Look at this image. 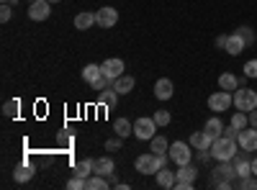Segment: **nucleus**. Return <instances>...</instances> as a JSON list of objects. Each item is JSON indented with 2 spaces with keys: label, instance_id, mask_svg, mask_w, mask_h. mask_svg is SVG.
Masks as SVG:
<instances>
[{
  "label": "nucleus",
  "instance_id": "obj_1",
  "mask_svg": "<svg viewBox=\"0 0 257 190\" xmlns=\"http://www.w3.org/2000/svg\"><path fill=\"white\" fill-rule=\"evenodd\" d=\"M239 152V144H237V139H229V136H216L213 139V144H211V157L216 159V162H229V159H234V154Z\"/></svg>",
  "mask_w": 257,
  "mask_h": 190
},
{
  "label": "nucleus",
  "instance_id": "obj_2",
  "mask_svg": "<svg viewBox=\"0 0 257 190\" xmlns=\"http://www.w3.org/2000/svg\"><path fill=\"white\" fill-rule=\"evenodd\" d=\"M167 162H170V154H155V152H149V154L137 157L134 167H137L139 175H157Z\"/></svg>",
  "mask_w": 257,
  "mask_h": 190
},
{
  "label": "nucleus",
  "instance_id": "obj_3",
  "mask_svg": "<svg viewBox=\"0 0 257 190\" xmlns=\"http://www.w3.org/2000/svg\"><path fill=\"white\" fill-rule=\"evenodd\" d=\"M231 95H234V108H237V111L249 113V111L257 108V90H252V88H237Z\"/></svg>",
  "mask_w": 257,
  "mask_h": 190
},
{
  "label": "nucleus",
  "instance_id": "obj_4",
  "mask_svg": "<svg viewBox=\"0 0 257 190\" xmlns=\"http://www.w3.org/2000/svg\"><path fill=\"white\" fill-rule=\"evenodd\" d=\"M167 152H170V159H173L178 167H180V164H190V159H193V146H190V141H173Z\"/></svg>",
  "mask_w": 257,
  "mask_h": 190
},
{
  "label": "nucleus",
  "instance_id": "obj_5",
  "mask_svg": "<svg viewBox=\"0 0 257 190\" xmlns=\"http://www.w3.org/2000/svg\"><path fill=\"white\" fill-rule=\"evenodd\" d=\"M178 180H175V190H190L196 185V177H198V170L193 164H180V170L175 172Z\"/></svg>",
  "mask_w": 257,
  "mask_h": 190
},
{
  "label": "nucleus",
  "instance_id": "obj_6",
  "mask_svg": "<svg viewBox=\"0 0 257 190\" xmlns=\"http://www.w3.org/2000/svg\"><path fill=\"white\" fill-rule=\"evenodd\" d=\"M234 105V95L229 93V90H219V93H213V95H208V108L213 111V113H224V111H229Z\"/></svg>",
  "mask_w": 257,
  "mask_h": 190
},
{
  "label": "nucleus",
  "instance_id": "obj_7",
  "mask_svg": "<svg viewBox=\"0 0 257 190\" xmlns=\"http://www.w3.org/2000/svg\"><path fill=\"white\" fill-rule=\"evenodd\" d=\"M157 134V123H155V118H137L134 121V136L137 139H144V141H149Z\"/></svg>",
  "mask_w": 257,
  "mask_h": 190
},
{
  "label": "nucleus",
  "instance_id": "obj_8",
  "mask_svg": "<svg viewBox=\"0 0 257 190\" xmlns=\"http://www.w3.org/2000/svg\"><path fill=\"white\" fill-rule=\"evenodd\" d=\"M237 144L242 146V152H257V129L254 126H247V129L239 131Z\"/></svg>",
  "mask_w": 257,
  "mask_h": 190
},
{
  "label": "nucleus",
  "instance_id": "obj_9",
  "mask_svg": "<svg viewBox=\"0 0 257 190\" xmlns=\"http://www.w3.org/2000/svg\"><path fill=\"white\" fill-rule=\"evenodd\" d=\"M95 18H98V26L100 29H113L118 24V11L111 8V6H103V8H98Z\"/></svg>",
  "mask_w": 257,
  "mask_h": 190
},
{
  "label": "nucleus",
  "instance_id": "obj_10",
  "mask_svg": "<svg viewBox=\"0 0 257 190\" xmlns=\"http://www.w3.org/2000/svg\"><path fill=\"white\" fill-rule=\"evenodd\" d=\"M52 16V3L49 0H34L29 6V18L31 21H47Z\"/></svg>",
  "mask_w": 257,
  "mask_h": 190
},
{
  "label": "nucleus",
  "instance_id": "obj_11",
  "mask_svg": "<svg viewBox=\"0 0 257 190\" xmlns=\"http://www.w3.org/2000/svg\"><path fill=\"white\" fill-rule=\"evenodd\" d=\"M234 177H237V170H234V162L229 159V162H219V167L211 175V182L216 185L219 180H234Z\"/></svg>",
  "mask_w": 257,
  "mask_h": 190
},
{
  "label": "nucleus",
  "instance_id": "obj_12",
  "mask_svg": "<svg viewBox=\"0 0 257 190\" xmlns=\"http://www.w3.org/2000/svg\"><path fill=\"white\" fill-rule=\"evenodd\" d=\"M100 70H103V75L108 77V80H116V77L123 75V59H118V57L105 59L103 65H100Z\"/></svg>",
  "mask_w": 257,
  "mask_h": 190
},
{
  "label": "nucleus",
  "instance_id": "obj_13",
  "mask_svg": "<svg viewBox=\"0 0 257 190\" xmlns=\"http://www.w3.org/2000/svg\"><path fill=\"white\" fill-rule=\"evenodd\" d=\"M224 49H226V54H231V57H239V54L247 49V41H244L237 31H234V34L226 36V47H224Z\"/></svg>",
  "mask_w": 257,
  "mask_h": 190
},
{
  "label": "nucleus",
  "instance_id": "obj_14",
  "mask_svg": "<svg viewBox=\"0 0 257 190\" xmlns=\"http://www.w3.org/2000/svg\"><path fill=\"white\" fill-rule=\"evenodd\" d=\"M173 93H175L173 80L160 77V80L155 82V98H157V100H170V98H173Z\"/></svg>",
  "mask_w": 257,
  "mask_h": 190
},
{
  "label": "nucleus",
  "instance_id": "obj_15",
  "mask_svg": "<svg viewBox=\"0 0 257 190\" xmlns=\"http://www.w3.org/2000/svg\"><path fill=\"white\" fill-rule=\"evenodd\" d=\"M231 162H234V170H237V177H239V180L252 175V159H249V157H244V154L237 152Z\"/></svg>",
  "mask_w": 257,
  "mask_h": 190
},
{
  "label": "nucleus",
  "instance_id": "obj_16",
  "mask_svg": "<svg viewBox=\"0 0 257 190\" xmlns=\"http://www.w3.org/2000/svg\"><path fill=\"white\" fill-rule=\"evenodd\" d=\"M211 144H213V136H208L206 131H193V134H190V146H193L196 152L211 149Z\"/></svg>",
  "mask_w": 257,
  "mask_h": 190
},
{
  "label": "nucleus",
  "instance_id": "obj_17",
  "mask_svg": "<svg viewBox=\"0 0 257 190\" xmlns=\"http://www.w3.org/2000/svg\"><path fill=\"white\" fill-rule=\"evenodd\" d=\"M95 24H98L95 13L85 11V13H77V16H75V29H77V31H88V29H93Z\"/></svg>",
  "mask_w": 257,
  "mask_h": 190
},
{
  "label": "nucleus",
  "instance_id": "obj_18",
  "mask_svg": "<svg viewBox=\"0 0 257 190\" xmlns=\"http://www.w3.org/2000/svg\"><path fill=\"white\" fill-rule=\"evenodd\" d=\"M113 90H116L118 95L132 93V90H134V77H132V75H121V77H116V80H113Z\"/></svg>",
  "mask_w": 257,
  "mask_h": 190
},
{
  "label": "nucleus",
  "instance_id": "obj_19",
  "mask_svg": "<svg viewBox=\"0 0 257 190\" xmlns=\"http://www.w3.org/2000/svg\"><path fill=\"white\" fill-rule=\"evenodd\" d=\"M203 131H206L208 136H213V139L221 136V134H224V123H221V118H219V116H211V118L203 123Z\"/></svg>",
  "mask_w": 257,
  "mask_h": 190
},
{
  "label": "nucleus",
  "instance_id": "obj_20",
  "mask_svg": "<svg viewBox=\"0 0 257 190\" xmlns=\"http://www.w3.org/2000/svg\"><path fill=\"white\" fill-rule=\"evenodd\" d=\"M108 187H111V182L98 172H93L88 180H85V190H108Z\"/></svg>",
  "mask_w": 257,
  "mask_h": 190
},
{
  "label": "nucleus",
  "instance_id": "obj_21",
  "mask_svg": "<svg viewBox=\"0 0 257 190\" xmlns=\"http://www.w3.org/2000/svg\"><path fill=\"white\" fill-rule=\"evenodd\" d=\"M113 170H116L113 157H100V159H95V172H98V175L108 177V175H113Z\"/></svg>",
  "mask_w": 257,
  "mask_h": 190
},
{
  "label": "nucleus",
  "instance_id": "obj_22",
  "mask_svg": "<svg viewBox=\"0 0 257 190\" xmlns=\"http://www.w3.org/2000/svg\"><path fill=\"white\" fill-rule=\"evenodd\" d=\"M93 172H95V159H80V162L75 164V175H77V177L88 180Z\"/></svg>",
  "mask_w": 257,
  "mask_h": 190
},
{
  "label": "nucleus",
  "instance_id": "obj_23",
  "mask_svg": "<svg viewBox=\"0 0 257 190\" xmlns=\"http://www.w3.org/2000/svg\"><path fill=\"white\" fill-rule=\"evenodd\" d=\"M219 88H221V90L234 93V90L239 88V77H237V75H231V72H224V75L219 77Z\"/></svg>",
  "mask_w": 257,
  "mask_h": 190
},
{
  "label": "nucleus",
  "instance_id": "obj_24",
  "mask_svg": "<svg viewBox=\"0 0 257 190\" xmlns=\"http://www.w3.org/2000/svg\"><path fill=\"white\" fill-rule=\"evenodd\" d=\"M116 100H118V93H116L113 88H105V90H100V93H98V103H100V105H105V108H113Z\"/></svg>",
  "mask_w": 257,
  "mask_h": 190
},
{
  "label": "nucleus",
  "instance_id": "obj_25",
  "mask_svg": "<svg viewBox=\"0 0 257 190\" xmlns=\"http://www.w3.org/2000/svg\"><path fill=\"white\" fill-rule=\"evenodd\" d=\"M175 180H178V175L170 172V170H165V167L157 172V185H160V187H175Z\"/></svg>",
  "mask_w": 257,
  "mask_h": 190
},
{
  "label": "nucleus",
  "instance_id": "obj_26",
  "mask_svg": "<svg viewBox=\"0 0 257 190\" xmlns=\"http://www.w3.org/2000/svg\"><path fill=\"white\" fill-rule=\"evenodd\" d=\"M34 167L31 164H21V167H16V172H13V177H16V182H29L31 177H34Z\"/></svg>",
  "mask_w": 257,
  "mask_h": 190
},
{
  "label": "nucleus",
  "instance_id": "obj_27",
  "mask_svg": "<svg viewBox=\"0 0 257 190\" xmlns=\"http://www.w3.org/2000/svg\"><path fill=\"white\" fill-rule=\"evenodd\" d=\"M113 129H116V136L126 139V136H132V134H134V123H128L126 118H118V121L113 123Z\"/></svg>",
  "mask_w": 257,
  "mask_h": 190
},
{
  "label": "nucleus",
  "instance_id": "obj_28",
  "mask_svg": "<svg viewBox=\"0 0 257 190\" xmlns=\"http://www.w3.org/2000/svg\"><path fill=\"white\" fill-rule=\"evenodd\" d=\"M100 75H103V70H100L98 65H85V67H82V80L88 82V85H90V82H95Z\"/></svg>",
  "mask_w": 257,
  "mask_h": 190
},
{
  "label": "nucleus",
  "instance_id": "obj_29",
  "mask_svg": "<svg viewBox=\"0 0 257 190\" xmlns=\"http://www.w3.org/2000/svg\"><path fill=\"white\" fill-rule=\"evenodd\" d=\"M149 146H152V152H155V154H162V152L170 149V141H167L165 136H157V134H155L152 139H149Z\"/></svg>",
  "mask_w": 257,
  "mask_h": 190
},
{
  "label": "nucleus",
  "instance_id": "obj_30",
  "mask_svg": "<svg viewBox=\"0 0 257 190\" xmlns=\"http://www.w3.org/2000/svg\"><path fill=\"white\" fill-rule=\"evenodd\" d=\"M229 123L234 126V129H239V131H242V129H247V126H249V116H247L244 111H237V113L231 116V121H229Z\"/></svg>",
  "mask_w": 257,
  "mask_h": 190
},
{
  "label": "nucleus",
  "instance_id": "obj_31",
  "mask_svg": "<svg viewBox=\"0 0 257 190\" xmlns=\"http://www.w3.org/2000/svg\"><path fill=\"white\" fill-rule=\"evenodd\" d=\"M18 108H21L18 100H6V103H3V116H6V118H13V116L18 113Z\"/></svg>",
  "mask_w": 257,
  "mask_h": 190
},
{
  "label": "nucleus",
  "instance_id": "obj_32",
  "mask_svg": "<svg viewBox=\"0 0 257 190\" xmlns=\"http://www.w3.org/2000/svg\"><path fill=\"white\" fill-rule=\"evenodd\" d=\"M244 77H249V80H257V59H249L247 65H244Z\"/></svg>",
  "mask_w": 257,
  "mask_h": 190
},
{
  "label": "nucleus",
  "instance_id": "obj_33",
  "mask_svg": "<svg viewBox=\"0 0 257 190\" xmlns=\"http://www.w3.org/2000/svg\"><path fill=\"white\" fill-rule=\"evenodd\" d=\"M152 118H155V123H157V126H167L170 121H173V116H170L167 111H157Z\"/></svg>",
  "mask_w": 257,
  "mask_h": 190
},
{
  "label": "nucleus",
  "instance_id": "obj_34",
  "mask_svg": "<svg viewBox=\"0 0 257 190\" xmlns=\"http://www.w3.org/2000/svg\"><path fill=\"white\" fill-rule=\"evenodd\" d=\"M108 82H113V80H108V77H105V75H100V77H98L95 82H90V88L100 93V90H105V88H108Z\"/></svg>",
  "mask_w": 257,
  "mask_h": 190
},
{
  "label": "nucleus",
  "instance_id": "obj_35",
  "mask_svg": "<svg viewBox=\"0 0 257 190\" xmlns=\"http://www.w3.org/2000/svg\"><path fill=\"white\" fill-rule=\"evenodd\" d=\"M239 187H242V190H257V177H254V175L242 177V180H239Z\"/></svg>",
  "mask_w": 257,
  "mask_h": 190
},
{
  "label": "nucleus",
  "instance_id": "obj_36",
  "mask_svg": "<svg viewBox=\"0 0 257 190\" xmlns=\"http://www.w3.org/2000/svg\"><path fill=\"white\" fill-rule=\"evenodd\" d=\"M237 34H239V36H242V39L247 41V47H249L252 41H254V34H252V29H249V26H242V29H239Z\"/></svg>",
  "mask_w": 257,
  "mask_h": 190
},
{
  "label": "nucleus",
  "instance_id": "obj_37",
  "mask_svg": "<svg viewBox=\"0 0 257 190\" xmlns=\"http://www.w3.org/2000/svg\"><path fill=\"white\" fill-rule=\"evenodd\" d=\"M121 136H116V139H108L105 141V152H116V149H121Z\"/></svg>",
  "mask_w": 257,
  "mask_h": 190
},
{
  "label": "nucleus",
  "instance_id": "obj_38",
  "mask_svg": "<svg viewBox=\"0 0 257 190\" xmlns=\"http://www.w3.org/2000/svg\"><path fill=\"white\" fill-rule=\"evenodd\" d=\"M67 187H70V190H85V177H77V175H75V177L67 182Z\"/></svg>",
  "mask_w": 257,
  "mask_h": 190
},
{
  "label": "nucleus",
  "instance_id": "obj_39",
  "mask_svg": "<svg viewBox=\"0 0 257 190\" xmlns=\"http://www.w3.org/2000/svg\"><path fill=\"white\" fill-rule=\"evenodd\" d=\"M11 16H13V11H11V3H3V8H0V21H3V24H8V21H11Z\"/></svg>",
  "mask_w": 257,
  "mask_h": 190
},
{
  "label": "nucleus",
  "instance_id": "obj_40",
  "mask_svg": "<svg viewBox=\"0 0 257 190\" xmlns=\"http://www.w3.org/2000/svg\"><path fill=\"white\" fill-rule=\"evenodd\" d=\"M224 136H229V139H237V136H239V129H234V126L229 123V126H224Z\"/></svg>",
  "mask_w": 257,
  "mask_h": 190
},
{
  "label": "nucleus",
  "instance_id": "obj_41",
  "mask_svg": "<svg viewBox=\"0 0 257 190\" xmlns=\"http://www.w3.org/2000/svg\"><path fill=\"white\" fill-rule=\"evenodd\" d=\"M216 47H219V49H224V47H226V34L216 36Z\"/></svg>",
  "mask_w": 257,
  "mask_h": 190
},
{
  "label": "nucleus",
  "instance_id": "obj_42",
  "mask_svg": "<svg viewBox=\"0 0 257 190\" xmlns=\"http://www.w3.org/2000/svg\"><path fill=\"white\" fill-rule=\"evenodd\" d=\"M249 126H254V129H257V108L249 111Z\"/></svg>",
  "mask_w": 257,
  "mask_h": 190
},
{
  "label": "nucleus",
  "instance_id": "obj_43",
  "mask_svg": "<svg viewBox=\"0 0 257 190\" xmlns=\"http://www.w3.org/2000/svg\"><path fill=\"white\" fill-rule=\"evenodd\" d=\"M252 175L257 177V157H252Z\"/></svg>",
  "mask_w": 257,
  "mask_h": 190
},
{
  "label": "nucleus",
  "instance_id": "obj_44",
  "mask_svg": "<svg viewBox=\"0 0 257 190\" xmlns=\"http://www.w3.org/2000/svg\"><path fill=\"white\" fill-rule=\"evenodd\" d=\"M3 3H16V0H3Z\"/></svg>",
  "mask_w": 257,
  "mask_h": 190
},
{
  "label": "nucleus",
  "instance_id": "obj_45",
  "mask_svg": "<svg viewBox=\"0 0 257 190\" xmlns=\"http://www.w3.org/2000/svg\"><path fill=\"white\" fill-rule=\"evenodd\" d=\"M49 3H59V0H49Z\"/></svg>",
  "mask_w": 257,
  "mask_h": 190
},
{
  "label": "nucleus",
  "instance_id": "obj_46",
  "mask_svg": "<svg viewBox=\"0 0 257 190\" xmlns=\"http://www.w3.org/2000/svg\"><path fill=\"white\" fill-rule=\"evenodd\" d=\"M29 3H34V0H29Z\"/></svg>",
  "mask_w": 257,
  "mask_h": 190
}]
</instances>
